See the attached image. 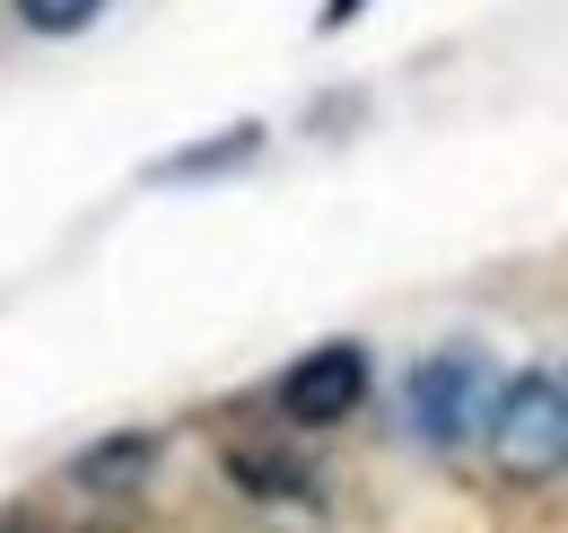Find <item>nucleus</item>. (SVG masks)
I'll return each instance as SVG.
<instances>
[{"mask_svg":"<svg viewBox=\"0 0 568 533\" xmlns=\"http://www.w3.org/2000/svg\"><path fill=\"white\" fill-rule=\"evenodd\" d=\"M560 394H568V368H560Z\"/></svg>","mask_w":568,"mask_h":533,"instance_id":"nucleus-10","label":"nucleus"},{"mask_svg":"<svg viewBox=\"0 0 568 533\" xmlns=\"http://www.w3.org/2000/svg\"><path fill=\"white\" fill-rule=\"evenodd\" d=\"M219 472H227L245 499H263V507L324 499V472H315V455H297V446H281V438H236V446H219Z\"/></svg>","mask_w":568,"mask_h":533,"instance_id":"nucleus-4","label":"nucleus"},{"mask_svg":"<svg viewBox=\"0 0 568 533\" xmlns=\"http://www.w3.org/2000/svg\"><path fill=\"white\" fill-rule=\"evenodd\" d=\"M105 9H114V0H9V27L36 36V44H71V36H88Z\"/></svg>","mask_w":568,"mask_h":533,"instance_id":"nucleus-7","label":"nucleus"},{"mask_svg":"<svg viewBox=\"0 0 568 533\" xmlns=\"http://www.w3.org/2000/svg\"><path fill=\"white\" fill-rule=\"evenodd\" d=\"M367 385H376L367 350L358 341H324V350L288 359L281 376H272V411H281L288 429H342L358 402H367Z\"/></svg>","mask_w":568,"mask_h":533,"instance_id":"nucleus-3","label":"nucleus"},{"mask_svg":"<svg viewBox=\"0 0 568 533\" xmlns=\"http://www.w3.org/2000/svg\"><path fill=\"white\" fill-rule=\"evenodd\" d=\"M263 158V123H227V132L193 140V149H175L166 167H158V184H211V175H227V167H254Z\"/></svg>","mask_w":568,"mask_h":533,"instance_id":"nucleus-6","label":"nucleus"},{"mask_svg":"<svg viewBox=\"0 0 568 533\" xmlns=\"http://www.w3.org/2000/svg\"><path fill=\"white\" fill-rule=\"evenodd\" d=\"M0 533H36V525H0Z\"/></svg>","mask_w":568,"mask_h":533,"instance_id":"nucleus-9","label":"nucleus"},{"mask_svg":"<svg viewBox=\"0 0 568 533\" xmlns=\"http://www.w3.org/2000/svg\"><path fill=\"white\" fill-rule=\"evenodd\" d=\"M403 411H412V429H420L437 455H473V446L490 438V411H498L490 350H473V341L428 350L420 368L403 376Z\"/></svg>","mask_w":568,"mask_h":533,"instance_id":"nucleus-1","label":"nucleus"},{"mask_svg":"<svg viewBox=\"0 0 568 533\" xmlns=\"http://www.w3.org/2000/svg\"><path fill=\"white\" fill-rule=\"evenodd\" d=\"M490 464L516 481V490H551L568 472V394L560 376L525 368V376H498V411H490Z\"/></svg>","mask_w":568,"mask_h":533,"instance_id":"nucleus-2","label":"nucleus"},{"mask_svg":"<svg viewBox=\"0 0 568 533\" xmlns=\"http://www.w3.org/2000/svg\"><path fill=\"white\" fill-rule=\"evenodd\" d=\"M158 455H166V446H158L149 429H114V438H97V446L71 455V490L79 499H141Z\"/></svg>","mask_w":568,"mask_h":533,"instance_id":"nucleus-5","label":"nucleus"},{"mask_svg":"<svg viewBox=\"0 0 568 533\" xmlns=\"http://www.w3.org/2000/svg\"><path fill=\"white\" fill-rule=\"evenodd\" d=\"M358 9H367V0H324V27H351Z\"/></svg>","mask_w":568,"mask_h":533,"instance_id":"nucleus-8","label":"nucleus"}]
</instances>
